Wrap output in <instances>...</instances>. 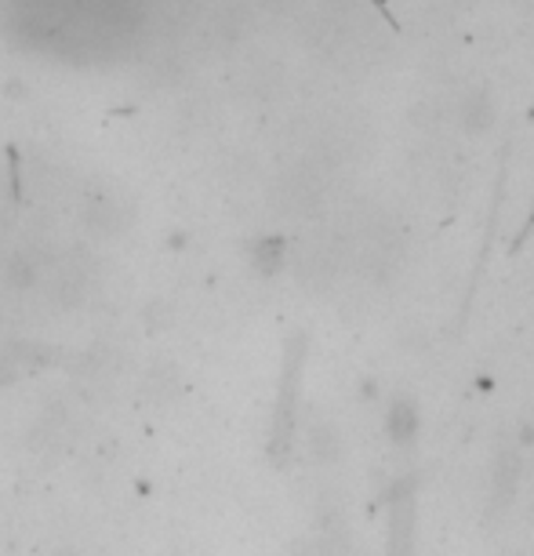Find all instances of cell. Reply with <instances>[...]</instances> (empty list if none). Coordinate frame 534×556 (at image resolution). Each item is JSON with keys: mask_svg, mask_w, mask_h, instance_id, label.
<instances>
[{"mask_svg": "<svg viewBox=\"0 0 534 556\" xmlns=\"http://www.w3.org/2000/svg\"><path fill=\"white\" fill-rule=\"evenodd\" d=\"M411 498L404 495L400 506H393V539H390V556H411Z\"/></svg>", "mask_w": 534, "mask_h": 556, "instance_id": "obj_1", "label": "cell"}]
</instances>
